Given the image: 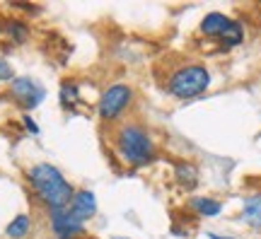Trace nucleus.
Here are the masks:
<instances>
[{"mask_svg": "<svg viewBox=\"0 0 261 239\" xmlns=\"http://www.w3.org/2000/svg\"><path fill=\"white\" fill-rule=\"evenodd\" d=\"M230 24H232V17H230V15H225V12H208V15L201 19V24H198V34L205 39H211V41H218Z\"/></svg>", "mask_w": 261, "mask_h": 239, "instance_id": "nucleus-9", "label": "nucleus"}, {"mask_svg": "<svg viewBox=\"0 0 261 239\" xmlns=\"http://www.w3.org/2000/svg\"><path fill=\"white\" fill-rule=\"evenodd\" d=\"M34 230V220H32V215L29 213H19L15 215L12 220L8 222V227H5V237L8 239H27Z\"/></svg>", "mask_w": 261, "mask_h": 239, "instance_id": "nucleus-14", "label": "nucleus"}, {"mask_svg": "<svg viewBox=\"0 0 261 239\" xmlns=\"http://www.w3.org/2000/svg\"><path fill=\"white\" fill-rule=\"evenodd\" d=\"M10 8L19 10V12H27V15H39V12H41V8H39V5H29V3H12Z\"/></svg>", "mask_w": 261, "mask_h": 239, "instance_id": "nucleus-17", "label": "nucleus"}, {"mask_svg": "<svg viewBox=\"0 0 261 239\" xmlns=\"http://www.w3.org/2000/svg\"><path fill=\"white\" fill-rule=\"evenodd\" d=\"M22 126H24V130H27L29 136H39L41 133V128H39V123L29 114H22Z\"/></svg>", "mask_w": 261, "mask_h": 239, "instance_id": "nucleus-16", "label": "nucleus"}, {"mask_svg": "<svg viewBox=\"0 0 261 239\" xmlns=\"http://www.w3.org/2000/svg\"><path fill=\"white\" fill-rule=\"evenodd\" d=\"M114 239H128V237H114Z\"/></svg>", "mask_w": 261, "mask_h": 239, "instance_id": "nucleus-19", "label": "nucleus"}, {"mask_svg": "<svg viewBox=\"0 0 261 239\" xmlns=\"http://www.w3.org/2000/svg\"><path fill=\"white\" fill-rule=\"evenodd\" d=\"M240 222H244L249 230L261 232V191H252L244 196L242 210H240Z\"/></svg>", "mask_w": 261, "mask_h": 239, "instance_id": "nucleus-11", "label": "nucleus"}, {"mask_svg": "<svg viewBox=\"0 0 261 239\" xmlns=\"http://www.w3.org/2000/svg\"><path fill=\"white\" fill-rule=\"evenodd\" d=\"M114 155L130 169H143L158 160V145L143 123L126 121L114 130Z\"/></svg>", "mask_w": 261, "mask_h": 239, "instance_id": "nucleus-2", "label": "nucleus"}, {"mask_svg": "<svg viewBox=\"0 0 261 239\" xmlns=\"http://www.w3.org/2000/svg\"><path fill=\"white\" fill-rule=\"evenodd\" d=\"M172 176H174V184L181 189V191H196L198 184H201V172L194 162H187V160H179L172 165Z\"/></svg>", "mask_w": 261, "mask_h": 239, "instance_id": "nucleus-8", "label": "nucleus"}, {"mask_svg": "<svg viewBox=\"0 0 261 239\" xmlns=\"http://www.w3.org/2000/svg\"><path fill=\"white\" fill-rule=\"evenodd\" d=\"M58 104L68 114H77V107L83 104V94H80V83L77 80H63L61 83V87H58Z\"/></svg>", "mask_w": 261, "mask_h": 239, "instance_id": "nucleus-13", "label": "nucleus"}, {"mask_svg": "<svg viewBox=\"0 0 261 239\" xmlns=\"http://www.w3.org/2000/svg\"><path fill=\"white\" fill-rule=\"evenodd\" d=\"M213 85V73L201 63H184L174 68L167 77V92L179 101H191L205 94Z\"/></svg>", "mask_w": 261, "mask_h": 239, "instance_id": "nucleus-3", "label": "nucleus"}, {"mask_svg": "<svg viewBox=\"0 0 261 239\" xmlns=\"http://www.w3.org/2000/svg\"><path fill=\"white\" fill-rule=\"evenodd\" d=\"M8 94L19 109L24 111V114H29V111H34L37 107L44 104V99H46V87L39 83L37 77L17 75V77L8 85Z\"/></svg>", "mask_w": 261, "mask_h": 239, "instance_id": "nucleus-5", "label": "nucleus"}, {"mask_svg": "<svg viewBox=\"0 0 261 239\" xmlns=\"http://www.w3.org/2000/svg\"><path fill=\"white\" fill-rule=\"evenodd\" d=\"M259 239H261V237H259Z\"/></svg>", "mask_w": 261, "mask_h": 239, "instance_id": "nucleus-20", "label": "nucleus"}, {"mask_svg": "<svg viewBox=\"0 0 261 239\" xmlns=\"http://www.w3.org/2000/svg\"><path fill=\"white\" fill-rule=\"evenodd\" d=\"M187 205L196 218H208V220H211V218H218L225 208V203L213 198V196H191L187 201Z\"/></svg>", "mask_w": 261, "mask_h": 239, "instance_id": "nucleus-12", "label": "nucleus"}, {"mask_svg": "<svg viewBox=\"0 0 261 239\" xmlns=\"http://www.w3.org/2000/svg\"><path fill=\"white\" fill-rule=\"evenodd\" d=\"M48 232L54 239H80L87 232V225L80 222L68 208L48 210Z\"/></svg>", "mask_w": 261, "mask_h": 239, "instance_id": "nucleus-6", "label": "nucleus"}, {"mask_svg": "<svg viewBox=\"0 0 261 239\" xmlns=\"http://www.w3.org/2000/svg\"><path fill=\"white\" fill-rule=\"evenodd\" d=\"M15 77H17V75H15L12 63L5 58V54H0V85H10Z\"/></svg>", "mask_w": 261, "mask_h": 239, "instance_id": "nucleus-15", "label": "nucleus"}, {"mask_svg": "<svg viewBox=\"0 0 261 239\" xmlns=\"http://www.w3.org/2000/svg\"><path fill=\"white\" fill-rule=\"evenodd\" d=\"M208 239H237V237H225V234H218V232H205Z\"/></svg>", "mask_w": 261, "mask_h": 239, "instance_id": "nucleus-18", "label": "nucleus"}, {"mask_svg": "<svg viewBox=\"0 0 261 239\" xmlns=\"http://www.w3.org/2000/svg\"><path fill=\"white\" fill-rule=\"evenodd\" d=\"M29 189L34 193V198L39 205H44L48 210H61L68 208L75 196V186L70 184V179L51 162H37L24 172Z\"/></svg>", "mask_w": 261, "mask_h": 239, "instance_id": "nucleus-1", "label": "nucleus"}, {"mask_svg": "<svg viewBox=\"0 0 261 239\" xmlns=\"http://www.w3.org/2000/svg\"><path fill=\"white\" fill-rule=\"evenodd\" d=\"M68 210L73 213L80 222L87 225L97 215V210H99V203H97L94 191H90V189H75V196L70 201V205H68Z\"/></svg>", "mask_w": 261, "mask_h": 239, "instance_id": "nucleus-7", "label": "nucleus"}, {"mask_svg": "<svg viewBox=\"0 0 261 239\" xmlns=\"http://www.w3.org/2000/svg\"><path fill=\"white\" fill-rule=\"evenodd\" d=\"M0 34H5L12 46H22L32 37V27H29L27 19L22 17H5L0 22Z\"/></svg>", "mask_w": 261, "mask_h": 239, "instance_id": "nucleus-10", "label": "nucleus"}, {"mask_svg": "<svg viewBox=\"0 0 261 239\" xmlns=\"http://www.w3.org/2000/svg\"><path fill=\"white\" fill-rule=\"evenodd\" d=\"M136 99L133 87L126 83H112L109 87H104L99 99H97V119L102 123H119L126 116V111L130 109V104Z\"/></svg>", "mask_w": 261, "mask_h": 239, "instance_id": "nucleus-4", "label": "nucleus"}]
</instances>
